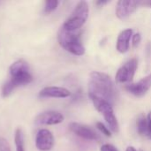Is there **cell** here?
<instances>
[{"mask_svg": "<svg viewBox=\"0 0 151 151\" xmlns=\"http://www.w3.org/2000/svg\"><path fill=\"white\" fill-rule=\"evenodd\" d=\"M59 2L58 0H47L45 2L44 5V12L45 13H50L53 11H55L58 5Z\"/></svg>", "mask_w": 151, "mask_h": 151, "instance_id": "obj_16", "label": "cell"}, {"mask_svg": "<svg viewBox=\"0 0 151 151\" xmlns=\"http://www.w3.org/2000/svg\"><path fill=\"white\" fill-rule=\"evenodd\" d=\"M138 67L137 58H132L126 62L116 73V81L121 84H130L134 80Z\"/></svg>", "mask_w": 151, "mask_h": 151, "instance_id": "obj_6", "label": "cell"}, {"mask_svg": "<svg viewBox=\"0 0 151 151\" xmlns=\"http://www.w3.org/2000/svg\"><path fill=\"white\" fill-rule=\"evenodd\" d=\"M71 96L69 89L62 87H46L39 92V96L52 98H66Z\"/></svg>", "mask_w": 151, "mask_h": 151, "instance_id": "obj_12", "label": "cell"}, {"mask_svg": "<svg viewBox=\"0 0 151 151\" xmlns=\"http://www.w3.org/2000/svg\"><path fill=\"white\" fill-rule=\"evenodd\" d=\"M140 4H141V5H144V6H147V7H150V8H151V0L140 2Z\"/></svg>", "mask_w": 151, "mask_h": 151, "instance_id": "obj_22", "label": "cell"}, {"mask_svg": "<svg viewBox=\"0 0 151 151\" xmlns=\"http://www.w3.org/2000/svg\"><path fill=\"white\" fill-rule=\"evenodd\" d=\"M54 136L48 129H40L35 137V146L41 151L50 150L54 146Z\"/></svg>", "mask_w": 151, "mask_h": 151, "instance_id": "obj_9", "label": "cell"}, {"mask_svg": "<svg viewBox=\"0 0 151 151\" xmlns=\"http://www.w3.org/2000/svg\"><path fill=\"white\" fill-rule=\"evenodd\" d=\"M89 13V7L86 1H80L74 10L65 21L62 27L70 32H76L86 23Z\"/></svg>", "mask_w": 151, "mask_h": 151, "instance_id": "obj_4", "label": "cell"}, {"mask_svg": "<svg viewBox=\"0 0 151 151\" xmlns=\"http://www.w3.org/2000/svg\"><path fill=\"white\" fill-rule=\"evenodd\" d=\"M151 88V73L136 83L127 84L126 89L132 95L137 97H142L147 94Z\"/></svg>", "mask_w": 151, "mask_h": 151, "instance_id": "obj_7", "label": "cell"}, {"mask_svg": "<svg viewBox=\"0 0 151 151\" xmlns=\"http://www.w3.org/2000/svg\"><path fill=\"white\" fill-rule=\"evenodd\" d=\"M58 40L61 47L71 54L75 56H83L85 54L86 50L81 41L79 34L67 31L61 27L58 31Z\"/></svg>", "mask_w": 151, "mask_h": 151, "instance_id": "obj_3", "label": "cell"}, {"mask_svg": "<svg viewBox=\"0 0 151 151\" xmlns=\"http://www.w3.org/2000/svg\"><path fill=\"white\" fill-rule=\"evenodd\" d=\"M10 79L4 82L2 87V96H9L13 90L23 85L29 84L33 81V76L30 73L27 62L23 59H19L10 66Z\"/></svg>", "mask_w": 151, "mask_h": 151, "instance_id": "obj_2", "label": "cell"}, {"mask_svg": "<svg viewBox=\"0 0 151 151\" xmlns=\"http://www.w3.org/2000/svg\"><path fill=\"white\" fill-rule=\"evenodd\" d=\"M136 127H137V131L139 134L142 137H148L149 138V134H148V125H147V118L144 115H140L137 119L136 121Z\"/></svg>", "mask_w": 151, "mask_h": 151, "instance_id": "obj_14", "label": "cell"}, {"mask_svg": "<svg viewBox=\"0 0 151 151\" xmlns=\"http://www.w3.org/2000/svg\"><path fill=\"white\" fill-rule=\"evenodd\" d=\"M140 5L139 1H130V0H120L116 5V16L119 19H127L132 13H134L137 7Z\"/></svg>", "mask_w": 151, "mask_h": 151, "instance_id": "obj_10", "label": "cell"}, {"mask_svg": "<svg viewBox=\"0 0 151 151\" xmlns=\"http://www.w3.org/2000/svg\"><path fill=\"white\" fill-rule=\"evenodd\" d=\"M141 40H142V36H141V34L140 33H136L134 35H133L132 36V44H133V47H137L140 42H141Z\"/></svg>", "mask_w": 151, "mask_h": 151, "instance_id": "obj_19", "label": "cell"}, {"mask_svg": "<svg viewBox=\"0 0 151 151\" xmlns=\"http://www.w3.org/2000/svg\"><path fill=\"white\" fill-rule=\"evenodd\" d=\"M15 141V146H16V151H25L24 147V134L20 128H18L15 132L14 136Z\"/></svg>", "mask_w": 151, "mask_h": 151, "instance_id": "obj_15", "label": "cell"}, {"mask_svg": "<svg viewBox=\"0 0 151 151\" xmlns=\"http://www.w3.org/2000/svg\"><path fill=\"white\" fill-rule=\"evenodd\" d=\"M126 151H137V150H136V149H135L134 147H133V146H128V147L127 148Z\"/></svg>", "mask_w": 151, "mask_h": 151, "instance_id": "obj_24", "label": "cell"}, {"mask_svg": "<svg viewBox=\"0 0 151 151\" xmlns=\"http://www.w3.org/2000/svg\"><path fill=\"white\" fill-rule=\"evenodd\" d=\"M147 125H148V134L149 138L151 139V111H150L147 115Z\"/></svg>", "mask_w": 151, "mask_h": 151, "instance_id": "obj_21", "label": "cell"}, {"mask_svg": "<svg viewBox=\"0 0 151 151\" xmlns=\"http://www.w3.org/2000/svg\"><path fill=\"white\" fill-rule=\"evenodd\" d=\"M0 151H12L8 141L3 137H0Z\"/></svg>", "mask_w": 151, "mask_h": 151, "instance_id": "obj_18", "label": "cell"}, {"mask_svg": "<svg viewBox=\"0 0 151 151\" xmlns=\"http://www.w3.org/2000/svg\"><path fill=\"white\" fill-rule=\"evenodd\" d=\"M35 123L37 125L52 126L58 125L64 121V116L62 113L56 111H48L39 114L35 118Z\"/></svg>", "mask_w": 151, "mask_h": 151, "instance_id": "obj_11", "label": "cell"}, {"mask_svg": "<svg viewBox=\"0 0 151 151\" xmlns=\"http://www.w3.org/2000/svg\"><path fill=\"white\" fill-rule=\"evenodd\" d=\"M95 106V108L96 109L97 111H99L104 120L107 123V126L109 127V129L114 133V134H118L119 131V125L118 122V119L116 118V115L114 113L113 111V107L112 104H110L107 101H104L101 99H96V98H92L90 99Z\"/></svg>", "mask_w": 151, "mask_h": 151, "instance_id": "obj_5", "label": "cell"}, {"mask_svg": "<svg viewBox=\"0 0 151 151\" xmlns=\"http://www.w3.org/2000/svg\"><path fill=\"white\" fill-rule=\"evenodd\" d=\"M133 36V30L131 28L121 31L117 39L116 49L119 53H126L128 51L130 47V40Z\"/></svg>", "mask_w": 151, "mask_h": 151, "instance_id": "obj_13", "label": "cell"}, {"mask_svg": "<svg viewBox=\"0 0 151 151\" xmlns=\"http://www.w3.org/2000/svg\"><path fill=\"white\" fill-rule=\"evenodd\" d=\"M100 151H119V150H117V148H116V147H114L113 145L106 143V144H104V145L101 147Z\"/></svg>", "mask_w": 151, "mask_h": 151, "instance_id": "obj_20", "label": "cell"}, {"mask_svg": "<svg viewBox=\"0 0 151 151\" xmlns=\"http://www.w3.org/2000/svg\"><path fill=\"white\" fill-rule=\"evenodd\" d=\"M108 3H109V1H96V4L97 5H104V4H106Z\"/></svg>", "mask_w": 151, "mask_h": 151, "instance_id": "obj_23", "label": "cell"}, {"mask_svg": "<svg viewBox=\"0 0 151 151\" xmlns=\"http://www.w3.org/2000/svg\"><path fill=\"white\" fill-rule=\"evenodd\" d=\"M69 128L74 134H76L77 136L84 140H88V141H99L100 140L99 135L91 127L86 125L73 122L69 125Z\"/></svg>", "mask_w": 151, "mask_h": 151, "instance_id": "obj_8", "label": "cell"}, {"mask_svg": "<svg viewBox=\"0 0 151 151\" xmlns=\"http://www.w3.org/2000/svg\"><path fill=\"white\" fill-rule=\"evenodd\" d=\"M88 96L90 99L96 98L113 104L115 99V87L111 77L101 72H93L90 73L88 85Z\"/></svg>", "mask_w": 151, "mask_h": 151, "instance_id": "obj_1", "label": "cell"}, {"mask_svg": "<svg viewBox=\"0 0 151 151\" xmlns=\"http://www.w3.org/2000/svg\"><path fill=\"white\" fill-rule=\"evenodd\" d=\"M96 128L103 134H104L105 136H107V137H111V131L109 129V127H106L104 123H102V122H97L96 124Z\"/></svg>", "mask_w": 151, "mask_h": 151, "instance_id": "obj_17", "label": "cell"}]
</instances>
